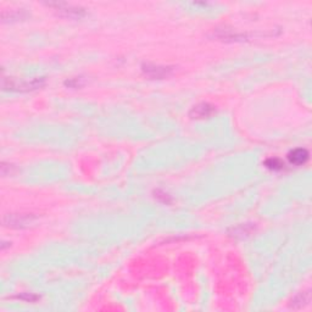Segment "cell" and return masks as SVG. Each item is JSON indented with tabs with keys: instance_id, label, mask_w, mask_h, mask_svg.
I'll return each instance as SVG.
<instances>
[{
	"instance_id": "cell-1",
	"label": "cell",
	"mask_w": 312,
	"mask_h": 312,
	"mask_svg": "<svg viewBox=\"0 0 312 312\" xmlns=\"http://www.w3.org/2000/svg\"><path fill=\"white\" fill-rule=\"evenodd\" d=\"M44 84V78H35L31 82H18L16 79H2V88L4 90H15V92H28L34 90Z\"/></svg>"
},
{
	"instance_id": "cell-2",
	"label": "cell",
	"mask_w": 312,
	"mask_h": 312,
	"mask_svg": "<svg viewBox=\"0 0 312 312\" xmlns=\"http://www.w3.org/2000/svg\"><path fill=\"white\" fill-rule=\"evenodd\" d=\"M143 72L150 78L162 79L171 76L173 72V68L168 66H160V65L145 64L143 65Z\"/></svg>"
},
{
	"instance_id": "cell-3",
	"label": "cell",
	"mask_w": 312,
	"mask_h": 312,
	"mask_svg": "<svg viewBox=\"0 0 312 312\" xmlns=\"http://www.w3.org/2000/svg\"><path fill=\"white\" fill-rule=\"evenodd\" d=\"M33 216L31 215H5L2 218V223L5 227L11 228H23L33 221Z\"/></svg>"
},
{
	"instance_id": "cell-4",
	"label": "cell",
	"mask_w": 312,
	"mask_h": 312,
	"mask_svg": "<svg viewBox=\"0 0 312 312\" xmlns=\"http://www.w3.org/2000/svg\"><path fill=\"white\" fill-rule=\"evenodd\" d=\"M215 112H216V108L213 105H211V104L200 103L191 109L189 112V116L191 117V119H196V120L209 119V117H211Z\"/></svg>"
},
{
	"instance_id": "cell-5",
	"label": "cell",
	"mask_w": 312,
	"mask_h": 312,
	"mask_svg": "<svg viewBox=\"0 0 312 312\" xmlns=\"http://www.w3.org/2000/svg\"><path fill=\"white\" fill-rule=\"evenodd\" d=\"M56 9L59 10L60 12L64 16L70 18H81L86 15V11L81 7H76V6H71V5H62V4H57Z\"/></svg>"
},
{
	"instance_id": "cell-6",
	"label": "cell",
	"mask_w": 312,
	"mask_h": 312,
	"mask_svg": "<svg viewBox=\"0 0 312 312\" xmlns=\"http://www.w3.org/2000/svg\"><path fill=\"white\" fill-rule=\"evenodd\" d=\"M309 156L310 155H309L308 150L299 148V149H294L289 153L288 160L290 161V163H293V165L300 166L304 165V163L309 160Z\"/></svg>"
},
{
	"instance_id": "cell-7",
	"label": "cell",
	"mask_w": 312,
	"mask_h": 312,
	"mask_svg": "<svg viewBox=\"0 0 312 312\" xmlns=\"http://www.w3.org/2000/svg\"><path fill=\"white\" fill-rule=\"evenodd\" d=\"M265 166H266L267 168L272 169V171H279V169H282L284 167V163H283V161L279 160V158L271 157L265 161Z\"/></svg>"
},
{
	"instance_id": "cell-8",
	"label": "cell",
	"mask_w": 312,
	"mask_h": 312,
	"mask_svg": "<svg viewBox=\"0 0 312 312\" xmlns=\"http://www.w3.org/2000/svg\"><path fill=\"white\" fill-rule=\"evenodd\" d=\"M18 299H22V300H26V301H35V300H38L39 299V297H37V295H34V294H28V293H27V295L26 297H24V295H18Z\"/></svg>"
}]
</instances>
